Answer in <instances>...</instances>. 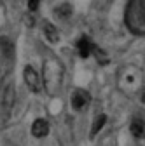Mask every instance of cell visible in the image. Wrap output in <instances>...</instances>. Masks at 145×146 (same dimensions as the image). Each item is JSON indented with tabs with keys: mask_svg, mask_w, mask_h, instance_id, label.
I'll list each match as a JSON object with an SVG mask.
<instances>
[{
	"mask_svg": "<svg viewBox=\"0 0 145 146\" xmlns=\"http://www.w3.org/2000/svg\"><path fill=\"white\" fill-rule=\"evenodd\" d=\"M126 23L135 33H145V2H131L128 5Z\"/></svg>",
	"mask_w": 145,
	"mask_h": 146,
	"instance_id": "6da1fadb",
	"label": "cell"
},
{
	"mask_svg": "<svg viewBox=\"0 0 145 146\" xmlns=\"http://www.w3.org/2000/svg\"><path fill=\"white\" fill-rule=\"evenodd\" d=\"M25 82L28 85V89L32 90V92H39L40 90V78H39V73L35 71L33 66H25Z\"/></svg>",
	"mask_w": 145,
	"mask_h": 146,
	"instance_id": "7a4b0ae2",
	"label": "cell"
},
{
	"mask_svg": "<svg viewBox=\"0 0 145 146\" xmlns=\"http://www.w3.org/2000/svg\"><path fill=\"white\" fill-rule=\"evenodd\" d=\"M14 99H16L14 87H12V85H7L5 92H4V98H2V115H4V118L11 113V110H12V106H14Z\"/></svg>",
	"mask_w": 145,
	"mask_h": 146,
	"instance_id": "3957f363",
	"label": "cell"
},
{
	"mask_svg": "<svg viewBox=\"0 0 145 146\" xmlns=\"http://www.w3.org/2000/svg\"><path fill=\"white\" fill-rule=\"evenodd\" d=\"M70 103H72V108H74V110H82L89 103V94L86 92V90H82V89H77L75 92L72 94Z\"/></svg>",
	"mask_w": 145,
	"mask_h": 146,
	"instance_id": "277c9868",
	"label": "cell"
},
{
	"mask_svg": "<svg viewBox=\"0 0 145 146\" xmlns=\"http://www.w3.org/2000/svg\"><path fill=\"white\" fill-rule=\"evenodd\" d=\"M47 132H49V123H47V120L39 118V120L33 122V125H32V134L35 137H44V136H47Z\"/></svg>",
	"mask_w": 145,
	"mask_h": 146,
	"instance_id": "5b68a950",
	"label": "cell"
},
{
	"mask_svg": "<svg viewBox=\"0 0 145 146\" xmlns=\"http://www.w3.org/2000/svg\"><path fill=\"white\" fill-rule=\"evenodd\" d=\"M44 35H46V38L51 44H58L60 42V31L56 30V26H54L52 23H49V21L44 23Z\"/></svg>",
	"mask_w": 145,
	"mask_h": 146,
	"instance_id": "8992f818",
	"label": "cell"
},
{
	"mask_svg": "<svg viewBox=\"0 0 145 146\" xmlns=\"http://www.w3.org/2000/svg\"><path fill=\"white\" fill-rule=\"evenodd\" d=\"M77 49H79V54H81V58H89V54H91V50H95V45L91 44V40L86 38V36H82V38L79 40L77 44Z\"/></svg>",
	"mask_w": 145,
	"mask_h": 146,
	"instance_id": "52a82bcc",
	"label": "cell"
},
{
	"mask_svg": "<svg viewBox=\"0 0 145 146\" xmlns=\"http://www.w3.org/2000/svg\"><path fill=\"white\" fill-rule=\"evenodd\" d=\"M130 129H131V134H133L135 137L142 139V137L145 136V122H142V120H133Z\"/></svg>",
	"mask_w": 145,
	"mask_h": 146,
	"instance_id": "ba28073f",
	"label": "cell"
},
{
	"mask_svg": "<svg viewBox=\"0 0 145 146\" xmlns=\"http://www.w3.org/2000/svg\"><path fill=\"white\" fill-rule=\"evenodd\" d=\"M107 122V117L105 115H100L96 120H95V123H93V129H91V137H95L100 131H101V127H103V123Z\"/></svg>",
	"mask_w": 145,
	"mask_h": 146,
	"instance_id": "9c48e42d",
	"label": "cell"
},
{
	"mask_svg": "<svg viewBox=\"0 0 145 146\" xmlns=\"http://www.w3.org/2000/svg\"><path fill=\"white\" fill-rule=\"evenodd\" d=\"M28 9H30V11H37V9H39V2H37V0H32V2H28Z\"/></svg>",
	"mask_w": 145,
	"mask_h": 146,
	"instance_id": "30bf717a",
	"label": "cell"
},
{
	"mask_svg": "<svg viewBox=\"0 0 145 146\" xmlns=\"http://www.w3.org/2000/svg\"><path fill=\"white\" fill-rule=\"evenodd\" d=\"M142 101H143V103H145V92H143V94H142Z\"/></svg>",
	"mask_w": 145,
	"mask_h": 146,
	"instance_id": "8fae6325",
	"label": "cell"
}]
</instances>
